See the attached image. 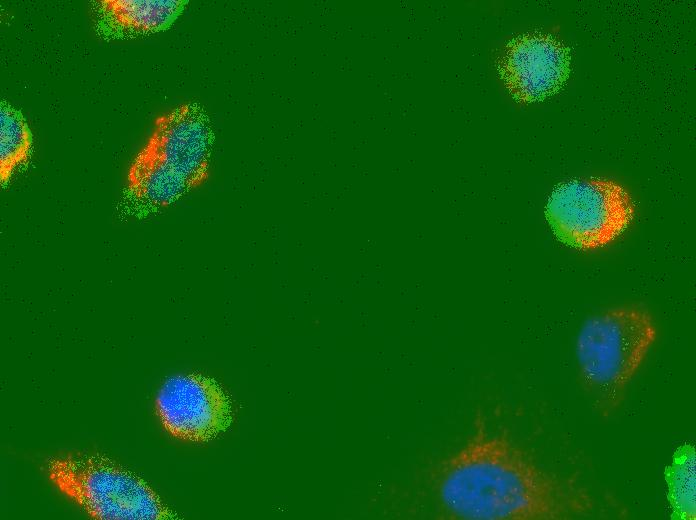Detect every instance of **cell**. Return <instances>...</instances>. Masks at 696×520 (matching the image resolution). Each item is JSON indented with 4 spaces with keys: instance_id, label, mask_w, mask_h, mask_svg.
I'll use <instances>...</instances> for the list:
<instances>
[{
    "instance_id": "cell-5",
    "label": "cell",
    "mask_w": 696,
    "mask_h": 520,
    "mask_svg": "<svg viewBox=\"0 0 696 520\" xmlns=\"http://www.w3.org/2000/svg\"><path fill=\"white\" fill-rule=\"evenodd\" d=\"M556 238L567 246L592 250L620 236L634 216L628 192L609 179H574L559 184L545 208Z\"/></svg>"
},
{
    "instance_id": "cell-4",
    "label": "cell",
    "mask_w": 696,
    "mask_h": 520,
    "mask_svg": "<svg viewBox=\"0 0 696 520\" xmlns=\"http://www.w3.org/2000/svg\"><path fill=\"white\" fill-rule=\"evenodd\" d=\"M48 476L95 519L177 518L142 478L101 455L72 453L55 457L48 463Z\"/></svg>"
},
{
    "instance_id": "cell-6",
    "label": "cell",
    "mask_w": 696,
    "mask_h": 520,
    "mask_svg": "<svg viewBox=\"0 0 696 520\" xmlns=\"http://www.w3.org/2000/svg\"><path fill=\"white\" fill-rule=\"evenodd\" d=\"M155 411L170 435L190 442L212 440L233 420L229 396L216 380L198 373L168 378L157 393Z\"/></svg>"
},
{
    "instance_id": "cell-3",
    "label": "cell",
    "mask_w": 696,
    "mask_h": 520,
    "mask_svg": "<svg viewBox=\"0 0 696 520\" xmlns=\"http://www.w3.org/2000/svg\"><path fill=\"white\" fill-rule=\"evenodd\" d=\"M646 310L623 306L587 319L578 334L576 356L583 382L604 411L616 407L656 338Z\"/></svg>"
},
{
    "instance_id": "cell-2",
    "label": "cell",
    "mask_w": 696,
    "mask_h": 520,
    "mask_svg": "<svg viewBox=\"0 0 696 520\" xmlns=\"http://www.w3.org/2000/svg\"><path fill=\"white\" fill-rule=\"evenodd\" d=\"M214 130L197 102L158 116L127 169L124 196L137 212L167 208L210 176Z\"/></svg>"
},
{
    "instance_id": "cell-7",
    "label": "cell",
    "mask_w": 696,
    "mask_h": 520,
    "mask_svg": "<svg viewBox=\"0 0 696 520\" xmlns=\"http://www.w3.org/2000/svg\"><path fill=\"white\" fill-rule=\"evenodd\" d=\"M570 50L551 35L528 33L511 39L498 72L518 102L542 101L556 94L570 74Z\"/></svg>"
},
{
    "instance_id": "cell-8",
    "label": "cell",
    "mask_w": 696,
    "mask_h": 520,
    "mask_svg": "<svg viewBox=\"0 0 696 520\" xmlns=\"http://www.w3.org/2000/svg\"><path fill=\"white\" fill-rule=\"evenodd\" d=\"M187 0H99L94 2L95 27L106 39H123L168 29Z\"/></svg>"
},
{
    "instance_id": "cell-10",
    "label": "cell",
    "mask_w": 696,
    "mask_h": 520,
    "mask_svg": "<svg viewBox=\"0 0 696 520\" xmlns=\"http://www.w3.org/2000/svg\"><path fill=\"white\" fill-rule=\"evenodd\" d=\"M668 499L672 515L680 519L695 518V451L691 445L681 447L666 469Z\"/></svg>"
},
{
    "instance_id": "cell-9",
    "label": "cell",
    "mask_w": 696,
    "mask_h": 520,
    "mask_svg": "<svg viewBox=\"0 0 696 520\" xmlns=\"http://www.w3.org/2000/svg\"><path fill=\"white\" fill-rule=\"evenodd\" d=\"M33 135L22 112L6 100L0 103V181L5 187L30 162Z\"/></svg>"
},
{
    "instance_id": "cell-1",
    "label": "cell",
    "mask_w": 696,
    "mask_h": 520,
    "mask_svg": "<svg viewBox=\"0 0 696 520\" xmlns=\"http://www.w3.org/2000/svg\"><path fill=\"white\" fill-rule=\"evenodd\" d=\"M437 498L452 518L562 520L592 508L588 492L540 467L503 434L480 422L474 434L443 462Z\"/></svg>"
}]
</instances>
